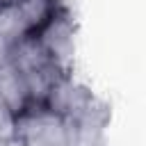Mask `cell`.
<instances>
[{"label": "cell", "instance_id": "obj_1", "mask_svg": "<svg viewBox=\"0 0 146 146\" xmlns=\"http://www.w3.org/2000/svg\"><path fill=\"white\" fill-rule=\"evenodd\" d=\"M9 62L23 73L30 94L34 98V105H43L52 84L62 75H68L48 57V52L36 41V36H25L14 41L9 48Z\"/></svg>", "mask_w": 146, "mask_h": 146}, {"label": "cell", "instance_id": "obj_2", "mask_svg": "<svg viewBox=\"0 0 146 146\" xmlns=\"http://www.w3.org/2000/svg\"><path fill=\"white\" fill-rule=\"evenodd\" d=\"M16 146H75L73 125L46 105H32L14 119Z\"/></svg>", "mask_w": 146, "mask_h": 146}, {"label": "cell", "instance_id": "obj_3", "mask_svg": "<svg viewBox=\"0 0 146 146\" xmlns=\"http://www.w3.org/2000/svg\"><path fill=\"white\" fill-rule=\"evenodd\" d=\"M75 39H78V23L66 2L55 11V16L48 21V25L36 34V41L43 46L48 57L64 73H73Z\"/></svg>", "mask_w": 146, "mask_h": 146}, {"label": "cell", "instance_id": "obj_4", "mask_svg": "<svg viewBox=\"0 0 146 146\" xmlns=\"http://www.w3.org/2000/svg\"><path fill=\"white\" fill-rule=\"evenodd\" d=\"M0 98L9 107L14 116H21L34 105V98L30 94V87L23 78V73L7 59L0 64Z\"/></svg>", "mask_w": 146, "mask_h": 146}, {"label": "cell", "instance_id": "obj_5", "mask_svg": "<svg viewBox=\"0 0 146 146\" xmlns=\"http://www.w3.org/2000/svg\"><path fill=\"white\" fill-rule=\"evenodd\" d=\"M14 2H16V0H0V9H2V7H9V5H14Z\"/></svg>", "mask_w": 146, "mask_h": 146}]
</instances>
